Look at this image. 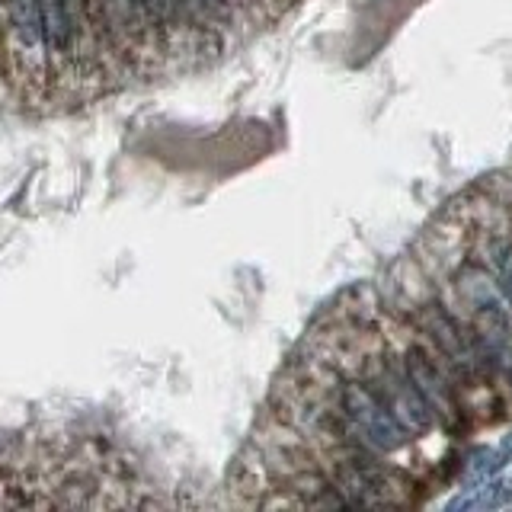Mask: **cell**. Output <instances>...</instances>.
I'll list each match as a JSON object with an SVG mask.
<instances>
[{"mask_svg": "<svg viewBox=\"0 0 512 512\" xmlns=\"http://www.w3.org/2000/svg\"><path fill=\"white\" fill-rule=\"evenodd\" d=\"M416 327L426 336V346L436 352L445 362L448 372L455 375V381L464 384H480L496 378V365L490 359V352L480 343V336L468 320H461L458 314L448 311V304L442 301H426L416 311Z\"/></svg>", "mask_w": 512, "mask_h": 512, "instance_id": "cell-1", "label": "cell"}, {"mask_svg": "<svg viewBox=\"0 0 512 512\" xmlns=\"http://www.w3.org/2000/svg\"><path fill=\"white\" fill-rule=\"evenodd\" d=\"M324 468L333 480L336 493L346 506H400L407 503V480L391 464H384L378 452H368L362 445L336 448L327 455Z\"/></svg>", "mask_w": 512, "mask_h": 512, "instance_id": "cell-2", "label": "cell"}, {"mask_svg": "<svg viewBox=\"0 0 512 512\" xmlns=\"http://www.w3.org/2000/svg\"><path fill=\"white\" fill-rule=\"evenodd\" d=\"M356 375L375 391V397L397 416V423L404 426L413 439H420L429 429L439 426L436 413L429 410L423 394L416 391V384L410 381L404 368V359H400L394 349H388L384 343L365 349L359 356Z\"/></svg>", "mask_w": 512, "mask_h": 512, "instance_id": "cell-3", "label": "cell"}, {"mask_svg": "<svg viewBox=\"0 0 512 512\" xmlns=\"http://www.w3.org/2000/svg\"><path fill=\"white\" fill-rule=\"evenodd\" d=\"M458 298L468 308V324L490 352L496 375H512V304L503 298L487 269H461Z\"/></svg>", "mask_w": 512, "mask_h": 512, "instance_id": "cell-4", "label": "cell"}, {"mask_svg": "<svg viewBox=\"0 0 512 512\" xmlns=\"http://www.w3.org/2000/svg\"><path fill=\"white\" fill-rule=\"evenodd\" d=\"M330 394L336 400V407H340L343 420L349 423L352 436H356L359 445L368 448V452L394 455L400 448H407V442L413 439L356 372L336 375L330 381Z\"/></svg>", "mask_w": 512, "mask_h": 512, "instance_id": "cell-5", "label": "cell"}, {"mask_svg": "<svg viewBox=\"0 0 512 512\" xmlns=\"http://www.w3.org/2000/svg\"><path fill=\"white\" fill-rule=\"evenodd\" d=\"M400 359H404V368H407L410 381L416 384V391L423 394L429 410L436 413V423H442L452 432L461 429L464 426V407H461V397L455 388V375L448 372L445 362L426 343H416V340H410L404 346Z\"/></svg>", "mask_w": 512, "mask_h": 512, "instance_id": "cell-6", "label": "cell"}, {"mask_svg": "<svg viewBox=\"0 0 512 512\" xmlns=\"http://www.w3.org/2000/svg\"><path fill=\"white\" fill-rule=\"evenodd\" d=\"M480 256H484V269L490 272V279L512 304V234L490 231L480 244Z\"/></svg>", "mask_w": 512, "mask_h": 512, "instance_id": "cell-7", "label": "cell"}, {"mask_svg": "<svg viewBox=\"0 0 512 512\" xmlns=\"http://www.w3.org/2000/svg\"><path fill=\"white\" fill-rule=\"evenodd\" d=\"M512 503V471L509 474H490L480 484L471 487V493L464 490L452 509H503Z\"/></svg>", "mask_w": 512, "mask_h": 512, "instance_id": "cell-8", "label": "cell"}, {"mask_svg": "<svg viewBox=\"0 0 512 512\" xmlns=\"http://www.w3.org/2000/svg\"><path fill=\"white\" fill-rule=\"evenodd\" d=\"M7 16L16 42L23 48H39L45 39V23H42V0H7Z\"/></svg>", "mask_w": 512, "mask_h": 512, "instance_id": "cell-9", "label": "cell"}, {"mask_svg": "<svg viewBox=\"0 0 512 512\" xmlns=\"http://www.w3.org/2000/svg\"><path fill=\"white\" fill-rule=\"evenodd\" d=\"M42 23H45V42L64 52L74 42L77 32L74 0H42Z\"/></svg>", "mask_w": 512, "mask_h": 512, "instance_id": "cell-10", "label": "cell"}]
</instances>
